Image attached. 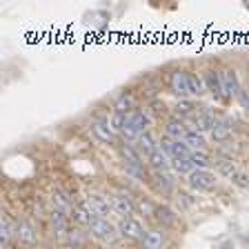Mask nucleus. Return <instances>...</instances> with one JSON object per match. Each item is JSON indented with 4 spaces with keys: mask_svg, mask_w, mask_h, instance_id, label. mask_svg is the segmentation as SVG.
I'll use <instances>...</instances> for the list:
<instances>
[{
    "mask_svg": "<svg viewBox=\"0 0 249 249\" xmlns=\"http://www.w3.org/2000/svg\"><path fill=\"white\" fill-rule=\"evenodd\" d=\"M147 127H149V116L145 114V111H131V114H127V120H124V127L120 134L124 136L127 140H136L138 142V138L142 134H147Z\"/></svg>",
    "mask_w": 249,
    "mask_h": 249,
    "instance_id": "obj_1",
    "label": "nucleus"
},
{
    "mask_svg": "<svg viewBox=\"0 0 249 249\" xmlns=\"http://www.w3.org/2000/svg\"><path fill=\"white\" fill-rule=\"evenodd\" d=\"M89 231H91L93 238L103 240V243H116V238L120 236L116 225H111L107 218H98V216L91 218V223H89Z\"/></svg>",
    "mask_w": 249,
    "mask_h": 249,
    "instance_id": "obj_2",
    "label": "nucleus"
},
{
    "mask_svg": "<svg viewBox=\"0 0 249 249\" xmlns=\"http://www.w3.org/2000/svg\"><path fill=\"white\" fill-rule=\"evenodd\" d=\"M109 200H111V209H114L116 213H120L123 218H131V216H134V212L138 209V205L131 200L129 194H124V192L111 194V196H109Z\"/></svg>",
    "mask_w": 249,
    "mask_h": 249,
    "instance_id": "obj_3",
    "label": "nucleus"
},
{
    "mask_svg": "<svg viewBox=\"0 0 249 249\" xmlns=\"http://www.w3.org/2000/svg\"><path fill=\"white\" fill-rule=\"evenodd\" d=\"M216 174H212L209 169H194L189 174V185L198 192H212L216 189Z\"/></svg>",
    "mask_w": 249,
    "mask_h": 249,
    "instance_id": "obj_4",
    "label": "nucleus"
},
{
    "mask_svg": "<svg viewBox=\"0 0 249 249\" xmlns=\"http://www.w3.org/2000/svg\"><path fill=\"white\" fill-rule=\"evenodd\" d=\"M83 205L89 209L91 216H98V218H105L109 213V209H111V200L107 196H103V194H89Z\"/></svg>",
    "mask_w": 249,
    "mask_h": 249,
    "instance_id": "obj_5",
    "label": "nucleus"
},
{
    "mask_svg": "<svg viewBox=\"0 0 249 249\" xmlns=\"http://www.w3.org/2000/svg\"><path fill=\"white\" fill-rule=\"evenodd\" d=\"M116 227H118L120 236H124V238H129V240H142L147 233L145 227L140 225V220H136V218H120V223Z\"/></svg>",
    "mask_w": 249,
    "mask_h": 249,
    "instance_id": "obj_6",
    "label": "nucleus"
},
{
    "mask_svg": "<svg viewBox=\"0 0 249 249\" xmlns=\"http://www.w3.org/2000/svg\"><path fill=\"white\" fill-rule=\"evenodd\" d=\"M169 89L174 96H178L180 100H185L187 96H192V89H189V73L187 71H174L169 78Z\"/></svg>",
    "mask_w": 249,
    "mask_h": 249,
    "instance_id": "obj_7",
    "label": "nucleus"
},
{
    "mask_svg": "<svg viewBox=\"0 0 249 249\" xmlns=\"http://www.w3.org/2000/svg\"><path fill=\"white\" fill-rule=\"evenodd\" d=\"M220 80H223V98H238L240 93V83H238V73L233 69H225L220 71Z\"/></svg>",
    "mask_w": 249,
    "mask_h": 249,
    "instance_id": "obj_8",
    "label": "nucleus"
},
{
    "mask_svg": "<svg viewBox=\"0 0 249 249\" xmlns=\"http://www.w3.org/2000/svg\"><path fill=\"white\" fill-rule=\"evenodd\" d=\"M91 134L96 136L100 142H105V145H114L116 142V131L111 129L109 120H93L91 123Z\"/></svg>",
    "mask_w": 249,
    "mask_h": 249,
    "instance_id": "obj_9",
    "label": "nucleus"
},
{
    "mask_svg": "<svg viewBox=\"0 0 249 249\" xmlns=\"http://www.w3.org/2000/svg\"><path fill=\"white\" fill-rule=\"evenodd\" d=\"M151 185L156 187V192L162 196H169L174 192V178L167 171H151Z\"/></svg>",
    "mask_w": 249,
    "mask_h": 249,
    "instance_id": "obj_10",
    "label": "nucleus"
},
{
    "mask_svg": "<svg viewBox=\"0 0 249 249\" xmlns=\"http://www.w3.org/2000/svg\"><path fill=\"white\" fill-rule=\"evenodd\" d=\"M14 236L18 240H20L22 245H29V247H34V245L38 243V233L36 229L31 227L29 223H25V220H20V223L14 227Z\"/></svg>",
    "mask_w": 249,
    "mask_h": 249,
    "instance_id": "obj_11",
    "label": "nucleus"
},
{
    "mask_svg": "<svg viewBox=\"0 0 249 249\" xmlns=\"http://www.w3.org/2000/svg\"><path fill=\"white\" fill-rule=\"evenodd\" d=\"M189 134V127H187L182 120L178 118H169L165 124V136L171 140H185V136Z\"/></svg>",
    "mask_w": 249,
    "mask_h": 249,
    "instance_id": "obj_12",
    "label": "nucleus"
},
{
    "mask_svg": "<svg viewBox=\"0 0 249 249\" xmlns=\"http://www.w3.org/2000/svg\"><path fill=\"white\" fill-rule=\"evenodd\" d=\"M202 80H205V87H207L209 93L223 98V80H220V71H213V69H207L202 73Z\"/></svg>",
    "mask_w": 249,
    "mask_h": 249,
    "instance_id": "obj_13",
    "label": "nucleus"
},
{
    "mask_svg": "<svg viewBox=\"0 0 249 249\" xmlns=\"http://www.w3.org/2000/svg\"><path fill=\"white\" fill-rule=\"evenodd\" d=\"M213 116L209 114V111H200V114H196L192 118V127H189V131H196V134H205V131H212L213 127Z\"/></svg>",
    "mask_w": 249,
    "mask_h": 249,
    "instance_id": "obj_14",
    "label": "nucleus"
},
{
    "mask_svg": "<svg viewBox=\"0 0 249 249\" xmlns=\"http://www.w3.org/2000/svg\"><path fill=\"white\" fill-rule=\"evenodd\" d=\"M174 118H178V120H185V118H194L196 116V103L194 100H178L176 105H174Z\"/></svg>",
    "mask_w": 249,
    "mask_h": 249,
    "instance_id": "obj_15",
    "label": "nucleus"
},
{
    "mask_svg": "<svg viewBox=\"0 0 249 249\" xmlns=\"http://www.w3.org/2000/svg\"><path fill=\"white\" fill-rule=\"evenodd\" d=\"M147 160H149V167L154 171H167L171 167V158L165 154V151H160V149H156L154 154L147 158Z\"/></svg>",
    "mask_w": 249,
    "mask_h": 249,
    "instance_id": "obj_16",
    "label": "nucleus"
},
{
    "mask_svg": "<svg viewBox=\"0 0 249 249\" xmlns=\"http://www.w3.org/2000/svg\"><path fill=\"white\" fill-rule=\"evenodd\" d=\"M162 243H165V233L162 229H149L142 238V245L145 249H162Z\"/></svg>",
    "mask_w": 249,
    "mask_h": 249,
    "instance_id": "obj_17",
    "label": "nucleus"
},
{
    "mask_svg": "<svg viewBox=\"0 0 249 249\" xmlns=\"http://www.w3.org/2000/svg\"><path fill=\"white\" fill-rule=\"evenodd\" d=\"M209 134H212V138L216 140V142H223V140L231 138V127H229L227 123H223V120H216Z\"/></svg>",
    "mask_w": 249,
    "mask_h": 249,
    "instance_id": "obj_18",
    "label": "nucleus"
},
{
    "mask_svg": "<svg viewBox=\"0 0 249 249\" xmlns=\"http://www.w3.org/2000/svg\"><path fill=\"white\" fill-rule=\"evenodd\" d=\"M114 111H120V114H131V111H136L134 109V96H131L129 91H124V93H120L118 96V100H116V105H114Z\"/></svg>",
    "mask_w": 249,
    "mask_h": 249,
    "instance_id": "obj_19",
    "label": "nucleus"
},
{
    "mask_svg": "<svg viewBox=\"0 0 249 249\" xmlns=\"http://www.w3.org/2000/svg\"><path fill=\"white\" fill-rule=\"evenodd\" d=\"M69 216H71V220L76 225H87V227H89V223H91V218H93L85 205H73V209L69 212Z\"/></svg>",
    "mask_w": 249,
    "mask_h": 249,
    "instance_id": "obj_20",
    "label": "nucleus"
},
{
    "mask_svg": "<svg viewBox=\"0 0 249 249\" xmlns=\"http://www.w3.org/2000/svg\"><path fill=\"white\" fill-rule=\"evenodd\" d=\"M216 167H218V171H220L225 178H229L231 182L236 180V176L240 174L238 167H236V162H233V160H227V158H220V160L216 162Z\"/></svg>",
    "mask_w": 249,
    "mask_h": 249,
    "instance_id": "obj_21",
    "label": "nucleus"
},
{
    "mask_svg": "<svg viewBox=\"0 0 249 249\" xmlns=\"http://www.w3.org/2000/svg\"><path fill=\"white\" fill-rule=\"evenodd\" d=\"M52 225H53V229H56V233L60 236V238L69 233V229H67V216H65L60 209H53V212H52Z\"/></svg>",
    "mask_w": 249,
    "mask_h": 249,
    "instance_id": "obj_22",
    "label": "nucleus"
},
{
    "mask_svg": "<svg viewBox=\"0 0 249 249\" xmlns=\"http://www.w3.org/2000/svg\"><path fill=\"white\" fill-rule=\"evenodd\" d=\"M156 149H158V147H156V140H154V136H151L149 131H147V134H142L138 138V154H142V156H147V158H149Z\"/></svg>",
    "mask_w": 249,
    "mask_h": 249,
    "instance_id": "obj_23",
    "label": "nucleus"
},
{
    "mask_svg": "<svg viewBox=\"0 0 249 249\" xmlns=\"http://www.w3.org/2000/svg\"><path fill=\"white\" fill-rule=\"evenodd\" d=\"M189 149H196V151H205V145H207V140H205V136L202 134H196V131H189V134L185 136V140H182Z\"/></svg>",
    "mask_w": 249,
    "mask_h": 249,
    "instance_id": "obj_24",
    "label": "nucleus"
},
{
    "mask_svg": "<svg viewBox=\"0 0 249 249\" xmlns=\"http://www.w3.org/2000/svg\"><path fill=\"white\" fill-rule=\"evenodd\" d=\"M52 200H53V205H56V209H60V212H71L73 209V205H71V200L67 198V194L62 192V189H53V194H52Z\"/></svg>",
    "mask_w": 249,
    "mask_h": 249,
    "instance_id": "obj_25",
    "label": "nucleus"
},
{
    "mask_svg": "<svg viewBox=\"0 0 249 249\" xmlns=\"http://www.w3.org/2000/svg\"><path fill=\"white\" fill-rule=\"evenodd\" d=\"M14 227L16 225L9 223V218L2 216V220H0V245L5 247V245H9L11 236H14Z\"/></svg>",
    "mask_w": 249,
    "mask_h": 249,
    "instance_id": "obj_26",
    "label": "nucleus"
},
{
    "mask_svg": "<svg viewBox=\"0 0 249 249\" xmlns=\"http://www.w3.org/2000/svg\"><path fill=\"white\" fill-rule=\"evenodd\" d=\"M189 89H192V96H202V93L207 91V87H205V80H202V76L189 73Z\"/></svg>",
    "mask_w": 249,
    "mask_h": 249,
    "instance_id": "obj_27",
    "label": "nucleus"
},
{
    "mask_svg": "<svg viewBox=\"0 0 249 249\" xmlns=\"http://www.w3.org/2000/svg\"><path fill=\"white\" fill-rule=\"evenodd\" d=\"M192 162L196 165V169H207L212 165V158H209L207 151H194L192 154Z\"/></svg>",
    "mask_w": 249,
    "mask_h": 249,
    "instance_id": "obj_28",
    "label": "nucleus"
},
{
    "mask_svg": "<svg viewBox=\"0 0 249 249\" xmlns=\"http://www.w3.org/2000/svg\"><path fill=\"white\" fill-rule=\"evenodd\" d=\"M171 169L176 171V174H192L194 169H196V165H194L192 160H171Z\"/></svg>",
    "mask_w": 249,
    "mask_h": 249,
    "instance_id": "obj_29",
    "label": "nucleus"
},
{
    "mask_svg": "<svg viewBox=\"0 0 249 249\" xmlns=\"http://www.w3.org/2000/svg\"><path fill=\"white\" fill-rule=\"evenodd\" d=\"M109 124H111V129L114 131H123V127H124V120H127V116L124 114H120V111H114V114L109 116Z\"/></svg>",
    "mask_w": 249,
    "mask_h": 249,
    "instance_id": "obj_30",
    "label": "nucleus"
},
{
    "mask_svg": "<svg viewBox=\"0 0 249 249\" xmlns=\"http://www.w3.org/2000/svg\"><path fill=\"white\" fill-rule=\"evenodd\" d=\"M160 223H165V225H171L174 223V212H171L169 207H156V213H154Z\"/></svg>",
    "mask_w": 249,
    "mask_h": 249,
    "instance_id": "obj_31",
    "label": "nucleus"
},
{
    "mask_svg": "<svg viewBox=\"0 0 249 249\" xmlns=\"http://www.w3.org/2000/svg\"><path fill=\"white\" fill-rule=\"evenodd\" d=\"M238 100H240V105H243V107L249 111V87H243V89H240Z\"/></svg>",
    "mask_w": 249,
    "mask_h": 249,
    "instance_id": "obj_32",
    "label": "nucleus"
},
{
    "mask_svg": "<svg viewBox=\"0 0 249 249\" xmlns=\"http://www.w3.org/2000/svg\"><path fill=\"white\" fill-rule=\"evenodd\" d=\"M69 240H71V243H80V231H69Z\"/></svg>",
    "mask_w": 249,
    "mask_h": 249,
    "instance_id": "obj_33",
    "label": "nucleus"
},
{
    "mask_svg": "<svg viewBox=\"0 0 249 249\" xmlns=\"http://www.w3.org/2000/svg\"><path fill=\"white\" fill-rule=\"evenodd\" d=\"M245 7H247V9H249V0H247V2H245Z\"/></svg>",
    "mask_w": 249,
    "mask_h": 249,
    "instance_id": "obj_34",
    "label": "nucleus"
},
{
    "mask_svg": "<svg viewBox=\"0 0 249 249\" xmlns=\"http://www.w3.org/2000/svg\"><path fill=\"white\" fill-rule=\"evenodd\" d=\"M247 243H249V238H247Z\"/></svg>",
    "mask_w": 249,
    "mask_h": 249,
    "instance_id": "obj_35",
    "label": "nucleus"
},
{
    "mask_svg": "<svg viewBox=\"0 0 249 249\" xmlns=\"http://www.w3.org/2000/svg\"><path fill=\"white\" fill-rule=\"evenodd\" d=\"M247 87H249V85H247Z\"/></svg>",
    "mask_w": 249,
    "mask_h": 249,
    "instance_id": "obj_36",
    "label": "nucleus"
}]
</instances>
